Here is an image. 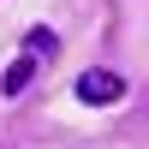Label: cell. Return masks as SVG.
Here are the masks:
<instances>
[{"label": "cell", "mask_w": 149, "mask_h": 149, "mask_svg": "<svg viewBox=\"0 0 149 149\" xmlns=\"http://www.w3.org/2000/svg\"><path fill=\"white\" fill-rule=\"evenodd\" d=\"M125 95V78L119 72H84L78 78V102L84 107H107V102H119Z\"/></svg>", "instance_id": "obj_1"}, {"label": "cell", "mask_w": 149, "mask_h": 149, "mask_svg": "<svg viewBox=\"0 0 149 149\" xmlns=\"http://www.w3.org/2000/svg\"><path fill=\"white\" fill-rule=\"evenodd\" d=\"M36 72H42V66H36V60H12V66H6V78H0V95H6V102H18V95L24 90H30V84H36Z\"/></svg>", "instance_id": "obj_2"}, {"label": "cell", "mask_w": 149, "mask_h": 149, "mask_svg": "<svg viewBox=\"0 0 149 149\" xmlns=\"http://www.w3.org/2000/svg\"><path fill=\"white\" fill-rule=\"evenodd\" d=\"M54 54H60V36L48 30V24H30V30H24V60L42 66V60H54Z\"/></svg>", "instance_id": "obj_3"}]
</instances>
